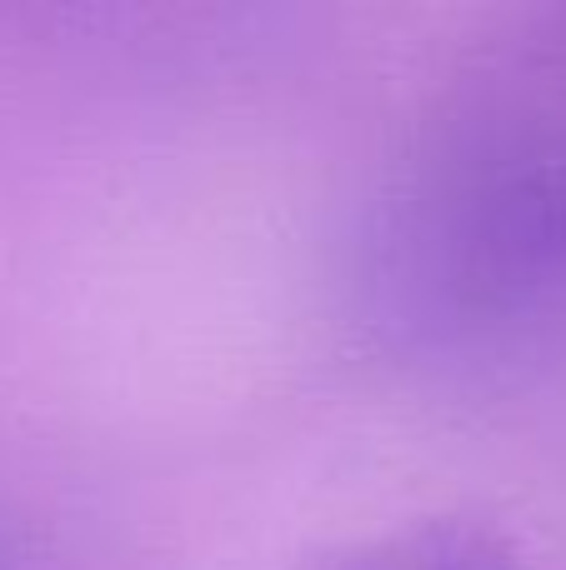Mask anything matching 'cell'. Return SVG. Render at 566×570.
<instances>
[{
  "instance_id": "1",
  "label": "cell",
  "mask_w": 566,
  "mask_h": 570,
  "mask_svg": "<svg viewBox=\"0 0 566 570\" xmlns=\"http://www.w3.org/2000/svg\"><path fill=\"white\" fill-rule=\"evenodd\" d=\"M291 570H521L517 546L477 515H421L351 535Z\"/></svg>"
}]
</instances>
